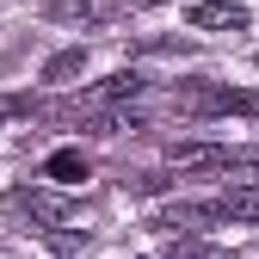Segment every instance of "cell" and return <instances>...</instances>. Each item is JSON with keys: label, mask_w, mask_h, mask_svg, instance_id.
I'll return each mask as SVG.
<instances>
[{"label": "cell", "mask_w": 259, "mask_h": 259, "mask_svg": "<svg viewBox=\"0 0 259 259\" xmlns=\"http://www.w3.org/2000/svg\"><path fill=\"white\" fill-rule=\"evenodd\" d=\"M7 210H13V216H31L44 235L68 222V198H56V191H44V185H19V191H7Z\"/></svg>", "instance_id": "cell-1"}, {"label": "cell", "mask_w": 259, "mask_h": 259, "mask_svg": "<svg viewBox=\"0 0 259 259\" xmlns=\"http://www.w3.org/2000/svg\"><path fill=\"white\" fill-rule=\"evenodd\" d=\"M191 25L198 31H241L247 7H235V0H204V7H191Z\"/></svg>", "instance_id": "cell-2"}, {"label": "cell", "mask_w": 259, "mask_h": 259, "mask_svg": "<svg viewBox=\"0 0 259 259\" xmlns=\"http://www.w3.org/2000/svg\"><path fill=\"white\" fill-rule=\"evenodd\" d=\"M210 216L216 222H259V191H222V198H210Z\"/></svg>", "instance_id": "cell-3"}, {"label": "cell", "mask_w": 259, "mask_h": 259, "mask_svg": "<svg viewBox=\"0 0 259 259\" xmlns=\"http://www.w3.org/2000/svg\"><path fill=\"white\" fill-rule=\"evenodd\" d=\"M50 19H62V25H99V19H111V0H50Z\"/></svg>", "instance_id": "cell-4"}, {"label": "cell", "mask_w": 259, "mask_h": 259, "mask_svg": "<svg viewBox=\"0 0 259 259\" xmlns=\"http://www.w3.org/2000/svg\"><path fill=\"white\" fill-rule=\"evenodd\" d=\"M191 111H241V117H259V93H198L185 99Z\"/></svg>", "instance_id": "cell-5"}, {"label": "cell", "mask_w": 259, "mask_h": 259, "mask_svg": "<svg viewBox=\"0 0 259 259\" xmlns=\"http://www.w3.org/2000/svg\"><path fill=\"white\" fill-rule=\"evenodd\" d=\"M130 93H142V74H136V68H123V74L99 80V87H93V93H87L80 105H111V99H130Z\"/></svg>", "instance_id": "cell-6"}, {"label": "cell", "mask_w": 259, "mask_h": 259, "mask_svg": "<svg viewBox=\"0 0 259 259\" xmlns=\"http://www.w3.org/2000/svg\"><path fill=\"white\" fill-rule=\"evenodd\" d=\"M44 179H56V185L87 179V154H50V160H44Z\"/></svg>", "instance_id": "cell-7"}, {"label": "cell", "mask_w": 259, "mask_h": 259, "mask_svg": "<svg viewBox=\"0 0 259 259\" xmlns=\"http://www.w3.org/2000/svg\"><path fill=\"white\" fill-rule=\"evenodd\" d=\"M80 62H87L80 50H62V56H50V62H44V80H68V74H80Z\"/></svg>", "instance_id": "cell-8"}, {"label": "cell", "mask_w": 259, "mask_h": 259, "mask_svg": "<svg viewBox=\"0 0 259 259\" xmlns=\"http://www.w3.org/2000/svg\"><path fill=\"white\" fill-rule=\"evenodd\" d=\"M160 259H229L222 247H204V241H179V247H167Z\"/></svg>", "instance_id": "cell-9"}, {"label": "cell", "mask_w": 259, "mask_h": 259, "mask_svg": "<svg viewBox=\"0 0 259 259\" xmlns=\"http://www.w3.org/2000/svg\"><path fill=\"white\" fill-rule=\"evenodd\" d=\"M148 7H154V0H148Z\"/></svg>", "instance_id": "cell-10"}]
</instances>
